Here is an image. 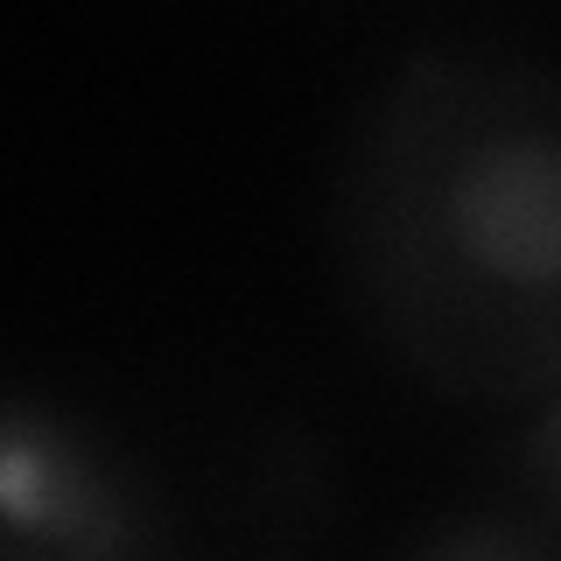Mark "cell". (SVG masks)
Instances as JSON below:
<instances>
[{"label":"cell","instance_id":"4","mask_svg":"<svg viewBox=\"0 0 561 561\" xmlns=\"http://www.w3.org/2000/svg\"><path fill=\"white\" fill-rule=\"evenodd\" d=\"M393 561H561V526L526 491L519 499H463L421 519L393 548Z\"/></svg>","mask_w":561,"mask_h":561},{"label":"cell","instance_id":"5","mask_svg":"<svg viewBox=\"0 0 561 561\" xmlns=\"http://www.w3.org/2000/svg\"><path fill=\"white\" fill-rule=\"evenodd\" d=\"M513 470H519V491L534 505H548V519L561 526V393L540 400L519 428V449H513Z\"/></svg>","mask_w":561,"mask_h":561},{"label":"cell","instance_id":"1","mask_svg":"<svg viewBox=\"0 0 561 561\" xmlns=\"http://www.w3.org/2000/svg\"><path fill=\"white\" fill-rule=\"evenodd\" d=\"M323 245L358 337L463 414L561 393V64L519 35H421L358 92Z\"/></svg>","mask_w":561,"mask_h":561},{"label":"cell","instance_id":"3","mask_svg":"<svg viewBox=\"0 0 561 561\" xmlns=\"http://www.w3.org/2000/svg\"><path fill=\"white\" fill-rule=\"evenodd\" d=\"M218 513L245 540V561H302L344 519V463L302 421H260L225 449Z\"/></svg>","mask_w":561,"mask_h":561},{"label":"cell","instance_id":"2","mask_svg":"<svg viewBox=\"0 0 561 561\" xmlns=\"http://www.w3.org/2000/svg\"><path fill=\"white\" fill-rule=\"evenodd\" d=\"M0 561H197L169 470L64 386L0 400Z\"/></svg>","mask_w":561,"mask_h":561}]
</instances>
